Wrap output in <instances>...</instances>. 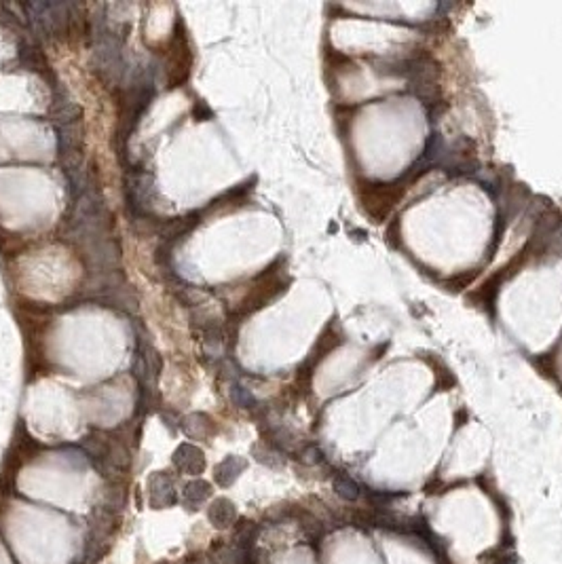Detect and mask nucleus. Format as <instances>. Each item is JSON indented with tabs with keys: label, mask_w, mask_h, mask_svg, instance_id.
I'll list each match as a JSON object with an SVG mask.
<instances>
[{
	"label": "nucleus",
	"mask_w": 562,
	"mask_h": 564,
	"mask_svg": "<svg viewBox=\"0 0 562 564\" xmlns=\"http://www.w3.org/2000/svg\"><path fill=\"white\" fill-rule=\"evenodd\" d=\"M49 114H51V121L55 123V127H63V125H77L81 123V116H83V110L81 106L68 96L66 89L61 87H53V102H51V108H49Z\"/></svg>",
	"instance_id": "obj_1"
},
{
	"label": "nucleus",
	"mask_w": 562,
	"mask_h": 564,
	"mask_svg": "<svg viewBox=\"0 0 562 564\" xmlns=\"http://www.w3.org/2000/svg\"><path fill=\"white\" fill-rule=\"evenodd\" d=\"M201 220V211H190L186 216H178V218H169V220H161L159 224V237L163 239V243H172L184 235H188Z\"/></svg>",
	"instance_id": "obj_2"
},
{
	"label": "nucleus",
	"mask_w": 562,
	"mask_h": 564,
	"mask_svg": "<svg viewBox=\"0 0 562 564\" xmlns=\"http://www.w3.org/2000/svg\"><path fill=\"white\" fill-rule=\"evenodd\" d=\"M149 499L153 508H167L176 503V490L165 473H155L149 480Z\"/></svg>",
	"instance_id": "obj_3"
},
{
	"label": "nucleus",
	"mask_w": 562,
	"mask_h": 564,
	"mask_svg": "<svg viewBox=\"0 0 562 564\" xmlns=\"http://www.w3.org/2000/svg\"><path fill=\"white\" fill-rule=\"evenodd\" d=\"M174 465L190 475H199L205 469V457L203 452L192 446V444H182L178 446V450L174 452Z\"/></svg>",
	"instance_id": "obj_4"
},
{
	"label": "nucleus",
	"mask_w": 562,
	"mask_h": 564,
	"mask_svg": "<svg viewBox=\"0 0 562 564\" xmlns=\"http://www.w3.org/2000/svg\"><path fill=\"white\" fill-rule=\"evenodd\" d=\"M207 518L216 528H229L237 518V508L229 499H218L209 505Z\"/></svg>",
	"instance_id": "obj_5"
},
{
	"label": "nucleus",
	"mask_w": 562,
	"mask_h": 564,
	"mask_svg": "<svg viewBox=\"0 0 562 564\" xmlns=\"http://www.w3.org/2000/svg\"><path fill=\"white\" fill-rule=\"evenodd\" d=\"M182 432L192 440H205L212 434V420L207 414H188L186 418H182Z\"/></svg>",
	"instance_id": "obj_6"
},
{
	"label": "nucleus",
	"mask_w": 562,
	"mask_h": 564,
	"mask_svg": "<svg viewBox=\"0 0 562 564\" xmlns=\"http://www.w3.org/2000/svg\"><path fill=\"white\" fill-rule=\"evenodd\" d=\"M209 495H212V486H209L205 480H192L184 486L182 499H184V505L188 510H197L201 503L207 501Z\"/></svg>",
	"instance_id": "obj_7"
},
{
	"label": "nucleus",
	"mask_w": 562,
	"mask_h": 564,
	"mask_svg": "<svg viewBox=\"0 0 562 564\" xmlns=\"http://www.w3.org/2000/svg\"><path fill=\"white\" fill-rule=\"evenodd\" d=\"M17 57H20V63L24 68L34 70V73H43V70L49 68V63L45 59V53L36 45H32V43H20Z\"/></svg>",
	"instance_id": "obj_8"
},
{
	"label": "nucleus",
	"mask_w": 562,
	"mask_h": 564,
	"mask_svg": "<svg viewBox=\"0 0 562 564\" xmlns=\"http://www.w3.org/2000/svg\"><path fill=\"white\" fill-rule=\"evenodd\" d=\"M248 467V463H245V459H241V457H227L218 467H216V482L220 484V486H231L239 475H241V471Z\"/></svg>",
	"instance_id": "obj_9"
},
{
	"label": "nucleus",
	"mask_w": 562,
	"mask_h": 564,
	"mask_svg": "<svg viewBox=\"0 0 562 564\" xmlns=\"http://www.w3.org/2000/svg\"><path fill=\"white\" fill-rule=\"evenodd\" d=\"M446 155V142L440 133H432L425 142V151H423V157H420V163H427V165H434L438 163L442 157Z\"/></svg>",
	"instance_id": "obj_10"
},
{
	"label": "nucleus",
	"mask_w": 562,
	"mask_h": 564,
	"mask_svg": "<svg viewBox=\"0 0 562 564\" xmlns=\"http://www.w3.org/2000/svg\"><path fill=\"white\" fill-rule=\"evenodd\" d=\"M334 490H336V495L342 497L344 501H356L360 499V486L351 480L349 475H338L334 478Z\"/></svg>",
	"instance_id": "obj_11"
},
{
	"label": "nucleus",
	"mask_w": 562,
	"mask_h": 564,
	"mask_svg": "<svg viewBox=\"0 0 562 564\" xmlns=\"http://www.w3.org/2000/svg\"><path fill=\"white\" fill-rule=\"evenodd\" d=\"M231 399H233L235 406H239V408H254V406H256L254 395H252L245 387H241V385H233V387H231Z\"/></svg>",
	"instance_id": "obj_12"
},
{
	"label": "nucleus",
	"mask_w": 562,
	"mask_h": 564,
	"mask_svg": "<svg viewBox=\"0 0 562 564\" xmlns=\"http://www.w3.org/2000/svg\"><path fill=\"white\" fill-rule=\"evenodd\" d=\"M305 461H307V463H319V461H321V452H319V448L309 446V448L305 450Z\"/></svg>",
	"instance_id": "obj_13"
}]
</instances>
